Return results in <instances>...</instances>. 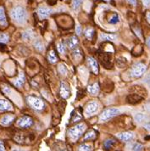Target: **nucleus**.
I'll return each instance as SVG.
<instances>
[{
  "label": "nucleus",
  "mask_w": 150,
  "mask_h": 151,
  "mask_svg": "<svg viewBox=\"0 0 150 151\" xmlns=\"http://www.w3.org/2000/svg\"><path fill=\"white\" fill-rule=\"evenodd\" d=\"M93 35H94V30L93 28L88 27V29H86V31H85V36H86V37L88 40H92L93 39Z\"/></svg>",
  "instance_id": "22"
},
{
  "label": "nucleus",
  "mask_w": 150,
  "mask_h": 151,
  "mask_svg": "<svg viewBox=\"0 0 150 151\" xmlns=\"http://www.w3.org/2000/svg\"><path fill=\"white\" fill-rule=\"evenodd\" d=\"M144 115L142 114V113H138V114H136V116H135V119H136V122H143V120H144Z\"/></svg>",
  "instance_id": "31"
},
{
  "label": "nucleus",
  "mask_w": 150,
  "mask_h": 151,
  "mask_svg": "<svg viewBox=\"0 0 150 151\" xmlns=\"http://www.w3.org/2000/svg\"><path fill=\"white\" fill-rule=\"evenodd\" d=\"M143 146L140 144H136L133 146V150H143Z\"/></svg>",
  "instance_id": "35"
},
{
  "label": "nucleus",
  "mask_w": 150,
  "mask_h": 151,
  "mask_svg": "<svg viewBox=\"0 0 150 151\" xmlns=\"http://www.w3.org/2000/svg\"><path fill=\"white\" fill-rule=\"evenodd\" d=\"M86 129V125L83 123H80L76 125L75 127H71L68 131V135L72 141L77 140L79 137L82 135V133L84 132V131Z\"/></svg>",
  "instance_id": "2"
},
{
  "label": "nucleus",
  "mask_w": 150,
  "mask_h": 151,
  "mask_svg": "<svg viewBox=\"0 0 150 151\" xmlns=\"http://www.w3.org/2000/svg\"><path fill=\"white\" fill-rule=\"evenodd\" d=\"M51 13H52V10L48 9V8H39V9H37V14H38L39 17H40L41 19L47 18Z\"/></svg>",
  "instance_id": "10"
},
{
  "label": "nucleus",
  "mask_w": 150,
  "mask_h": 151,
  "mask_svg": "<svg viewBox=\"0 0 150 151\" xmlns=\"http://www.w3.org/2000/svg\"><path fill=\"white\" fill-rule=\"evenodd\" d=\"M76 33H77V35L82 34V27H81V26H77L76 27Z\"/></svg>",
  "instance_id": "37"
},
{
  "label": "nucleus",
  "mask_w": 150,
  "mask_h": 151,
  "mask_svg": "<svg viewBox=\"0 0 150 151\" xmlns=\"http://www.w3.org/2000/svg\"><path fill=\"white\" fill-rule=\"evenodd\" d=\"M28 103L30 104V105L37 110H41L44 107V103L42 100L41 99L35 96H29L27 98Z\"/></svg>",
  "instance_id": "4"
},
{
  "label": "nucleus",
  "mask_w": 150,
  "mask_h": 151,
  "mask_svg": "<svg viewBox=\"0 0 150 151\" xmlns=\"http://www.w3.org/2000/svg\"><path fill=\"white\" fill-rule=\"evenodd\" d=\"M88 63L90 67L92 69V70L93 71L94 74H98V63L93 58V57H89L88 58Z\"/></svg>",
  "instance_id": "11"
},
{
  "label": "nucleus",
  "mask_w": 150,
  "mask_h": 151,
  "mask_svg": "<svg viewBox=\"0 0 150 151\" xmlns=\"http://www.w3.org/2000/svg\"><path fill=\"white\" fill-rule=\"evenodd\" d=\"M88 91L91 94H93V95L98 94V92H99V84L96 83L94 84H93V85H89L88 87Z\"/></svg>",
  "instance_id": "14"
},
{
  "label": "nucleus",
  "mask_w": 150,
  "mask_h": 151,
  "mask_svg": "<svg viewBox=\"0 0 150 151\" xmlns=\"http://www.w3.org/2000/svg\"><path fill=\"white\" fill-rule=\"evenodd\" d=\"M114 144H115V141H114V140H112V139H108V140H106V141L104 142L103 147H104L105 150H109L110 147H111Z\"/></svg>",
  "instance_id": "27"
},
{
  "label": "nucleus",
  "mask_w": 150,
  "mask_h": 151,
  "mask_svg": "<svg viewBox=\"0 0 150 151\" xmlns=\"http://www.w3.org/2000/svg\"><path fill=\"white\" fill-rule=\"evenodd\" d=\"M14 116H12V115H6V116H3L1 118L0 123L2 124V125H4V126H8V125H9L14 121Z\"/></svg>",
  "instance_id": "12"
},
{
  "label": "nucleus",
  "mask_w": 150,
  "mask_h": 151,
  "mask_svg": "<svg viewBox=\"0 0 150 151\" xmlns=\"http://www.w3.org/2000/svg\"><path fill=\"white\" fill-rule=\"evenodd\" d=\"M68 46L70 47V49H75V48H78V39L75 36H72L70 37V39L67 42Z\"/></svg>",
  "instance_id": "13"
},
{
  "label": "nucleus",
  "mask_w": 150,
  "mask_h": 151,
  "mask_svg": "<svg viewBox=\"0 0 150 151\" xmlns=\"http://www.w3.org/2000/svg\"><path fill=\"white\" fill-rule=\"evenodd\" d=\"M82 2V0H74V1H73V9H77L78 8L80 7Z\"/></svg>",
  "instance_id": "34"
},
{
  "label": "nucleus",
  "mask_w": 150,
  "mask_h": 151,
  "mask_svg": "<svg viewBox=\"0 0 150 151\" xmlns=\"http://www.w3.org/2000/svg\"><path fill=\"white\" fill-rule=\"evenodd\" d=\"M59 71L62 75H65L67 73V69H66V67H65L63 65H59Z\"/></svg>",
  "instance_id": "32"
},
{
  "label": "nucleus",
  "mask_w": 150,
  "mask_h": 151,
  "mask_svg": "<svg viewBox=\"0 0 150 151\" xmlns=\"http://www.w3.org/2000/svg\"><path fill=\"white\" fill-rule=\"evenodd\" d=\"M9 40V37L5 33L0 34V43H6Z\"/></svg>",
  "instance_id": "26"
},
{
  "label": "nucleus",
  "mask_w": 150,
  "mask_h": 151,
  "mask_svg": "<svg viewBox=\"0 0 150 151\" xmlns=\"http://www.w3.org/2000/svg\"><path fill=\"white\" fill-rule=\"evenodd\" d=\"M92 150V147L88 145V144H82L79 146V150Z\"/></svg>",
  "instance_id": "30"
},
{
  "label": "nucleus",
  "mask_w": 150,
  "mask_h": 151,
  "mask_svg": "<svg viewBox=\"0 0 150 151\" xmlns=\"http://www.w3.org/2000/svg\"><path fill=\"white\" fill-rule=\"evenodd\" d=\"M48 61L50 62V63H55V62H57V56L55 55V51L54 50H51L49 53H48Z\"/></svg>",
  "instance_id": "21"
},
{
  "label": "nucleus",
  "mask_w": 150,
  "mask_h": 151,
  "mask_svg": "<svg viewBox=\"0 0 150 151\" xmlns=\"http://www.w3.org/2000/svg\"><path fill=\"white\" fill-rule=\"evenodd\" d=\"M143 4L145 7H149L150 6V0H142Z\"/></svg>",
  "instance_id": "36"
},
{
  "label": "nucleus",
  "mask_w": 150,
  "mask_h": 151,
  "mask_svg": "<svg viewBox=\"0 0 150 151\" xmlns=\"http://www.w3.org/2000/svg\"><path fill=\"white\" fill-rule=\"evenodd\" d=\"M146 70V66L143 63H137L131 69V75L135 77H139L143 75Z\"/></svg>",
  "instance_id": "5"
},
{
  "label": "nucleus",
  "mask_w": 150,
  "mask_h": 151,
  "mask_svg": "<svg viewBox=\"0 0 150 151\" xmlns=\"http://www.w3.org/2000/svg\"><path fill=\"white\" fill-rule=\"evenodd\" d=\"M60 93V95H61L62 98H64V99L69 98L70 94V88H69L67 83H65V82H61Z\"/></svg>",
  "instance_id": "8"
},
{
  "label": "nucleus",
  "mask_w": 150,
  "mask_h": 151,
  "mask_svg": "<svg viewBox=\"0 0 150 151\" xmlns=\"http://www.w3.org/2000/svg\"><path fill=\"white\" fill-rule=\"evenodd\" d=\"M145 82L147 83H149V84H150V75L146 78V80H145Z\"/></svg>",
  "instance_id": "41"
},
{
  "label": "nucleus",
  "mask_w": 150,
  "mask_h": 151,
  "mask_svg": "<svg viewBox=\"0 0 150 151\" xmlns=\"http://www.w3.org/2000/svg\"><path fill=\"white\" fill-rule=\"evenodd\" d=\"M12 110L11 104L9 103L8 101L4 99H0V110Z\"/></svg>",
  "instance_id": "17"
},
{
  "label": "nucleus",
  "mask_w": 150,
  "mask_h": 151,
  "mask_svg": "<svg viewBox=\"0 0 150 151\" xmlns=\"http://www.w3.org/2000/svg\"><path fill=\"white\" fill-rule=\"evenodd\" d=\"M0 25L1 26H7V20L4 13V9L3 7H0Z\"/></svg>",
  "instance_id": "18"
},
{
  "label": "nucleus",
  "mask_w": 150,
  "mask_h": 151,
  "mask_svg": "<svg viewBox=\"0 0 150 151\" xmlns=\"http://www.w3.org/2000/svg\"><path fill=\"white\" fill-rule=\"evenodd\" d=\"M33 123L32 118L29 116H23L21 117V119L17 122V125L22 127V128H27V127H30Z\"/></svg>",
  "instance_id": "7"
},
{
  "label": "nucleus",
  "mask_w": 150,
  "mask_h": 151,
  "mask_svg": "<svg viewBox=\"0 0 150 151\" xmlns=\"http://www.w3.org/2000/svg\"><path fill=\"white\" fill-rule=\"evenodd\" d=\"M10 15H11L12 19L15 22L19 23V24H24L27 21V10L23 7H21V6L14 8L11 10Z\"/></svg>",
  "instance_id": "1"
},
{
  "label": "nucleus",
  "mask_w": 150,
  "mask_h": 151,
  "mask_svg": "<svg viewBox=\"0 0 150 151\" xmlns=\"http://www.w3.org/2000/svg\"><path fill=\"white\" fill-rule=\"evenodd\" d=\"M144 127L147 129V130L150 131V122H147V123L144 125Z\"/></svg>",
  "instance_id": "39"
},
{
  "label": "nucleus",
  "mask_w": 150,
  "mask_h": 151,
  "mask_svg": "<svg viewBox=\"0 0 150 151\" xmlns=\"http://www.w3.org/2000/svg\"><path fill=\"white\" fill-rule=\"evenodd\" d=\"M147 20H148V21L150 23V12H149V13L147 14Z\"/></svg>",
  "instance_id": "42"
},
{
  "label": "nucleus",
  "mask_w": 150,
  "mask_h": 151,
  "mask_svg": "<svg viewBox=\"0 0 150 151\" xmlns=\"http://www.w3.org/2000/svg\"><path fill=\"white\" fill-rule=\"evenodd\" d=\"M143 99V98L141 96H139L138 94H131L127 97V100L128 102L131 104H136L138 102H140Z\"/></svg>",
  "instance_id": "16"
},
{
  "label": "nucleus",
  "mask_w": 150,
  "mask_h": 151,
  "mask_svg": "<svg viewBox=\"0 0 150 151\" xmlns=\"http://www.w3.org/2000/svg\"><path fill=\"white\" fill-rule=\"evenodd\" d=\"M98 104L97 102H90L87 105L85 108V113L87 116H93L94 113L98 111Z\"/></svg>",
  "instance_id": "6"
},
{
  "label": "nucleus",
  "mask_w": 150,
  "mask_h": 151,
  "mask_svg": "<svg viewBox=\"0 0 150 151\" xmlns=\"http://www.w3.org/2000/svg\"><path fill=\"white\" fill-rule=\"evenodd\" d=\"M25 80H26L25 75H24V73L22 72V73H21L20 76H18V78H16L14 81V85L15 87H17V88H21V86L24 84V83H25Z\"/></svg>",
  "instance_id": "15"
},
{
  "label": "nucleus",
  "mask_w": 150,
  "mask_h": 151,
  "mask_svg": "<svg viewBox=\"0 0 150 151\" xmlns=\"http://www.w3.org/2000/svg\"><path fill=\"white\" fill-rule=\"evenodd\" d=\"M57 48H58V51L60 52V54H62V55L65 54V45H64L62 42H60V43L58 44Z\"/></svg>",
  "instance_id": "29"
},
{
  "label": "nucleus",
  "mask_w": 150,
  "mask_h": 151,
  "mask_svg": "<svg viewBox=\"0 0 150 151\" xmlns=\"http://www.w3.org/2000/svg\"><path fill=\"white\" fill-rule=\"evenodd\" d=\"M105 1H109V0H105Z\"/></svg>",
  "instance_id": "44"
},
{
  "label": "nucleus",
  "mask_w": 150,
  "mask_h": 151,
  "mask_svg": "<svg viewBox=\"0 0 150 151\" xmlns=\"http://www.w3.org/2000/svg\"><path fill=\"white\" fill-rule=\"evenodd\" d=\"M126 1H127L128 3H130L131 5H134V6H135L136 4V0H126Z\"/></svg>",
  "instance_id": "38"
},
{
  "label": "nucleus",
  "mask_w": 150,
  "mask_h": 151,
  "mask_svg": "<svg viewBox=\"0 0 150 151\" xmlns=\"http://www.w3.org/2000/svg\"><path fill=\"white\" fill-rule=\"evenodd\" d=\"M121 113L120 110H118L117 108H109L106 109L102 112V114L99 116V121L101 122H106L109 119L116 116L117 115H119Z\"/></svg>",
  "instance_id": "3"
},
{
  "label": "nucleus",
  "mask_w": 150,
  "mask_h": 151,
  "mask_svg": "<svg viewBox=\"0 0 150 151\" xmlns=\"http://www.w3.org/2000/svg\"><path fill=\"white\" fill-rule=\"evenodd\" d=\"M119 21H120V20H119V16H118L117 14H114V15L109 20V24H112V25H115V24H117Z\"/></svg>",
  "instance_id": "28"
},
{
  "label": "nucleus",
  "mask_w": 150,
  "mask_h": 151,
  "mask_svg": "<svg viewBox=\"0 0 150 151\" xmlns=\"http://www.w3.org/2000/svg\"><path fill=\"white\" fill-rule=\"evenodd\" d=\"M5 150V148L4 146V144L0 141V150Z\"/></svg>",
  "instance_id": "40"
},
{
  "label": "nucleus",
  "mask_w": 150,
  "mask_h": 151,
  "mask_svg": "<svg viewBox=\"0 0 150 151\" xmlns=\"http://www.w3.org/2000/svg\"><path fill=\"white\" fill-rule=\"evenodd\" d=\"M82 111L81 110H75V112L73 113V116H72V119H71V122H76L80 120H82Z\"/></svg>",
  "instance_id": "19"
},
{
  "label": "nucleus",
  "mask_w": 150,
  "mask_h": 151,
  "mask_svg": "<svg viewBox=\"0 0 150 151\" xmlns=\"http://www.w3.org/2000/svg\"><path fill=\"white\" fill-rule=\"evenodd\" d=\"M34 46H35V48L37 50V51H39V52H42V51H43V44L42 43L41 41H39V40H37V41L35 42L34 43Z\"/></svg>",
  "instance_id": "25"
},
{
  "label": "nucleus",
  "mask_w": 150,
  "mask_h": 151,
  "mask_svg": "<svg viewBox=\"0 0 150 151\" xmlns=\"http://www.w3.org/2000/svg\"><path fill=\"white\" fill-rule=\"evenodd\" d=\"M72 55L77 58V57H81V50L79 49V48H76L75 49H73V52H72Z\"/></svg>",
  "instance_id": "33"
},
{
  "label": "nucleus",
  "mask_w": 150,
  "mask_h": 151,
  "mask_svg": "<svg viewBox=\"0 0 150 151\" xmlns=\"http://www.w3.org/2000/svg\"><path fill=\"white\" fill-rule=\"evenodd\" d=\"M33 37H34V33L32 30H27V31L24 32L22 34V37L24 40H31L33 38Z\"/></svg>",
  "instance_id": "20"
},
{
  "label": "nucleus",
  "mask_w": 150,
  "mask_h": 151,
  "mask_svg": "<svg viewBox=\"0 0 150 151\" xmlns=\"http://www.w3.org/2000/svg\"><path fill=\"white\" fill-rule=\"evenodd\" d=\"M96 137L95 131H89L86 133V135L84 136V140H90V139H93Z\"/></svg>",
  "instance_id": "23"
},
{
  "label": "nucleus",
  "mask_w": 150,
  "mask_h": 151,
  "mask_svg": "<svg viewBox=\"0 0 150 151\" xmlns=\"http://www.w3.org/2000/svg\"><path fill=\"white\" fill-rule=\"evenodd\" d=\"M117 137L122 141L127 142V141H130V140H131L133 138L134 134L132 132H121V133H118Z\"/></svg>",
  "instance_id": "9"
},
{
  "label": "nucleus",
  "mask_w": 150,
  "mask_h": 151,
  "mask_svg": "<svg viewBox=\"0 0 150 151\" xmlns=\"http://www.w3.org/2000/svg\"><path fill=\"white\" fill-rule=\"evenodd\" d=\"M147 45L150 47V37L148 38V40H147Z\"/></svg>",
  "instance_id": "43"
},
{
  "label": "nucleus",
  "mask_w": 150,
  "mask_h": 151,
  "mask_svg": "<svg viewBox=\"0 0 150 151\" xmlns=\"http://www.w3.org/2000/svg\"><path fill=\"white\" fill-rule=\"evenodd\" d=\"M101 38L103 40H108V41H114L116 38V36L115 35H110V34H104L102 33L101 34Z\"/></svg>",
  "instance_id": "24"
}]
</instances>
